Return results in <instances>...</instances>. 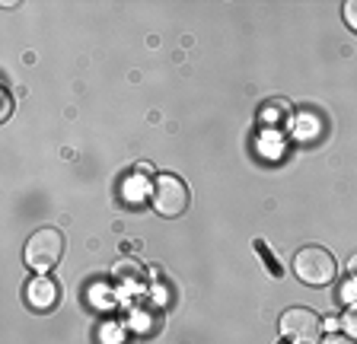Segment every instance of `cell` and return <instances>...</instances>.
I'll return each instance as SVG.
<instances>
[{"label":"cell","instance_id":"obj_2","mask_svg":"<svg viewBox=\"0 0 357 344\" xmlns=\"http://www.w3.org/2000/svg\"><path fill=\"white\" fill-rule=\"evenodd\" d=\"M61 255H64V236H61V230L45 226V230H36L29 236L22 258H26V268L52 271L61 262Z\"/></svg>","mask_w":357,"mask_h":344},{"label":"cell","instance_id":"obj_5","mask_svg":"<svg viewBox=\"0 0 357 344\" xmlns=\"http://www.w3.org/2000/svg\"><path fill=\"white\" fill-rule=\"evenodd\" d=\"M26 299H29V306H32V309H38V313H48V309L58 306L61 290H58V284H54L52 277L38 274V277H32V281H29Z\"/></svg>","mask_w":357,"mask_h":344},{"label":"cell","instance_id":"obj_4","mask_svg":"<svg viewBox=\"0 0 357 344\" xmlns=\"http://www.w3.org/2000/svg\"><path fill=\"white\" fill-rule=\"evenodd\" d=\"M150 204L160 217H178L188 208V188L178 175H156L153 188H150Z\"/></svg>","mask_w":357,"mask_h":344},{"label":"cell","instance_id":"obj_8","mask_svg":"<svg viewBox=\"0 0 357 344\" xmlns=\"http://www.w3.org/2000/svg\"><path fill=\"white\" fill-rule=\"evenodd\" d=\"M342 325H344V331H348V338L357 341V306H351L348 313L342 315Z\"/></svg>","mask_w":357,"mask_h":344},{"label":"cell","instance_id":"obj_6","mask_svg":"<svg viewBox=\"0 0 357 344\" xmlns=\"http://www.w3.org/2000/svg\"><path fill=\"white\" fill-rule=\"evenodd\" d=\"M252 246H255V252H259V255H261V258H265V262H268V271H271V274H275V277H281V274H284V268H281V265H278V258H275V255L268 252L265 240H255V242H252Z\"/></svg>","mask_w":357,"mask_h":344},{"label":"cell","instance_id":"obj_12","mask_svg":"<svg viewBox=\"0 0 357 344\" xmlns=\"http://www.w3.org/2000/svg\"><path fill=\"white\" fill-rule=\"evenodd\" d=\"M348 271H351V274H357V252L351 255V262H348Z\"/></svg>","mask_w":357,"mask_h":344},{"label":"cell","instance_id":"obj_3","mask_svg":"<svg viewBox=\"0 0 357 344\" xmlns=\"http://www.w3.org/2000/svg\"><path fill=\"white\" fill-rule=\"evenodd\" d=\"M322 319L306 306H294L281 315V335L290 344H322Z\"/></svg>","mask_w":357,"mask_h":344},{"label":"cell","instance_id":"obj_7","mask_svg":"<svg viewBox=\"0 0 357 344\" xmlns=\"http://www.w3.org/2000/svg\"><path fill=\"white\" fill-rule=\"evenodd\" d=\"M342 299H344V303H354V306H357V274H351L348 281L342 284Z\"/></svg>","mask_w":357,"mask_h":344},{"label":"cell","instance_id":"obj_9","mask_svg":"<svg viewBox=\"0 0 357 344\" xmlns=\"http://www.w3.org/2000/svg\"><path fill=\"white\" fill-rule=\"evenodd\" d=\"M344 23L357 32V0H348V3H344Z\"/></svg>","mask_w":357,"mask_h":344},{"label":"cell","instance_id":"obj_1","mask_svg":"<svg viewBox=\"0 0 357 344\" xmlns=\"http://www.w3.org/2000/svg\"><path fill=\"white\" fill-rule=\"evenodd\" d=\"M294 274L310 287H328L338 274V265H335V255L322 246H306L294 255Z\"/></svg>","mask_w":357,"mask_h":344},{"label":"cell","instance_id":"obj_11","mask_svg":"<svg viewBox=\"0 0 357 344\" xmlns=\"http://www.w3.org/2000/svg\"><path fill=\"white\" fill-rule=\"evenodd\" d=\"M322 344H357V341H354V338H348V335H335V331H332L328 338H322Z\"/></svg>","mask_w":357,"mask_h":344},{"label":"cell","instance_id":"obj_10","mask_svg":"<svg viewBox=\"0 0 357 344\" xmlns=\"http://www.w3.org/2000/svg\"><path fill=\"white\" fill-rule=\"evenodd\" d=\"M10 112H13V99H10L7 93H3V99H0V118L7 121V118H10Z\"/></svg>","mask_w":357,"mask_h":344}]
</instances>
